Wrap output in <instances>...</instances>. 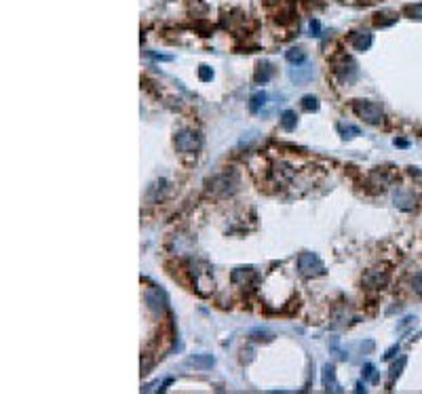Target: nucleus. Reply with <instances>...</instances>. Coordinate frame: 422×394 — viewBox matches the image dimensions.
Segmentation results:
<instances>
[{"label":"nucleus","mask_w":422,"mask_h":394,"mask_svg":"<svg viewBox=\"0 0 422 394\" xmlns=\"http://www.w3.org/2000/svg\"><path fill=\"white\" fill-rule=\"evenodd\" d=\"M332 66H334V72L336 76L340 78L342 82H353L357 80V76H359V68L355 64V59L353 57H348V55H340L338 59H334L332 61Z\"/></svg>","instance_id":"obj_1"},{"label":"nucleus","mask_w":422,"mask_h":394,"mask_svg":"<svg viewBox=\"0 0 422 394\" xmlns=\"http://www.w3.org/2000/svg\"><path fill=\"white\" fill-rule=\"evenodd\" d=\"M355 112L359 118H363L367 124H380L384 120V112H382V108L378 104H374V101H367V99H359L355 101Z\"/></svg>","instance_id":"obj_2"},{"label":"nucleus","mask_w":422,"mask_h":394,"mask_svg":"<svg viewBox=\"0 0 422 394\" xmlns=\"http://www.w3.org/2000/svg\"><path fill=\"white\" fill-rule=\"evenodd\" d=\"M298 270L304 276H321V274H325V266L317 253H308L306 251V253H300L298 257Z\"/></svg>","instance_id":"obj_3"},{"label":"nucleus","mask_w":422,"mask_h":394,"mask_svg":"<svg viewBox=\"0 0 422 394\" xmlns=\"http://www.w3.org/2000/svg\"><path fill=\"white\" fill-rule=\"evenodd\" d=\"M209 194L211 196H217V198H222V196H228L237 190V179L228 173H222V175H215L213 179L209 181Z\"/></svg>","instance_id":"obj_4"},{"label":"nucleus","mask_w":422,"mask_h":394,"mask_svg":"<svg viewBox=\"0 0 422 394\" xmlns=\"http://www.w3.org/2000/svg\"><path fill=\"white\" fill-rule=\"evenodd\" d=\"M199 146H201L199 133H194L190 129H184L175 135V148L179 152H194V150H199Z\"/></svg>","instance_id":"obj_5"},{"label":"nucleus","mask_w":422,"mask_h":394,"mask_svg":"<svg viewBox=\"0 0 422 394\" xmlns=\"http://www.w3.org/2000/svg\"><path fill=\"white\" fill-rule=\"evenodd\" d=\"M146 306L154 314H163V312L167 310V297H165V293L159 291V289H150L146 293Z\"/></svg>","instance_id":"obj_6"},{"label":"nucleus","mask_w":422,"mask_h":394,"mask_svg":"<svg viewBox=\"0 0 422 394\" xmlns=\"http://www.w3.org/2000/svg\"><path fill=\"white\" fill-rule=\"evenodd\" d=\"M289 78L295 82V84H304L315 78V68L312 66H295L289 70Z\"/></svg>","instance_id":"obj_7"},{"label":"nucleus","mask_w":422,"mask_h":394,"mask_svg":"<svg viewBox=\"0 0 422 394\" xmlns=\"http://www.w3.org/2000/svg\"><path fill=\"white\" fill-rule=\"evenodd\" d=\"M348 42L353 44L357 51H367L374 42V36H372V32H367V30H363V32H353L348 38Z\"/></svg>","instance_id":"obj_8"},{"label":"nucleus","mask_w":422,"mask_h":394,"mask_svg":"<svg viewBox=\"0 0 422 394\" xmlns=\"http://www.w3.org/2000/svg\"><path fill=\"white\" fill-rule=\"evenodd\" d=\"M395 204L401 211H412L414 207H416V198H414V194L410 190H403V188H399V190L395 192Z\"/></svg>","instance_id":"obj_9"},{"label":"nucleus","mask_w":422,"mask_h":394,"mask_svg":"<svg viewBox=\"0 0 422 394\" xmlns=\"http://www.w3.org/2000/svg\"><path fill=\"white\" fill-rule=\"evenodd\" d=\"M386 280H388L386 274L380 272V270H370V272L365 274V278H363V282L370 289H382V287L386 285Z\"/></svg>","instance_id":"obj_10"},{"label":"nucleus","mask_w":422,"mask_h":394,"mask_svg":"<svg viewBox=\"0 0 422 394\" xmlns=\"http://www.w3.org/2000/svg\"><path fill=\"white\" fill-rule=\"evenodd\" d=\"M255 278V272L252 268H237V270L232 272V282L234 285H247L249 280Z\"/></svg>","instance_id":"obj_11"},{"label":"nucleus","mask_w":422,"mask_h":394,"mask_svg":"<svg viewBox=\"0 0 422 394\" xmlns=\"http://www.w3.org/2000/svg\"><path fill=\"white\" fill-rule=\"evenodd\" d=\"M285 59L289 61V64L300 66V64H304V59H306V53H304L300 46H292V49L285 51Z\"/></svg>","instance_id":"obj_12"},{"label":"nucleus","mask_w":422,"mask_h":394,"mask_svg":"<svg viewBox=\"0 0 422 394\" xmlns=\"http://www.w3.org/2000/svg\"><path fill=\"white\" fill-rule=\"evenodd\" d=\"M323 388L325 390H336V369L334 365L323 367Z\"/></svg>","instance_id":"obj_13"},{"label":"nucleus","mask_w":422,"mask_h":394,"mask_svg":"<svg viewBox=\"0 0 422 394\" xmlns=\"http://www.w3.org/2000/svg\"><path fill=\"white\" fill-rule=\"evenodd\" d=\"M295 124H298V116H295V112H292V110H285V112L281 114V127H283L285 131H294Z\"/></svg>","instance_id":"obj_14"},{"label":"nucleus","mask_w":422,"mask_h":394,"mask_svg":"<svg viewBox=\"0 0 422 394\" xmlns=\"http://www.w3.org/2000/svg\"><path fill=\"white\" fill-rule=\"evenodd\" d=\"M264 106H266V93H264V91L253 93L252 101H249V110H252V112H260Z\"/></svg>","instance_id":"obj_15"},{"label":"nucleus","mask_w":422,"mask_h":394,"mask_svg":"<svg viewBox=\"0 0 422 394\" xmlns=\"http://www.w3.org/2000/svg\"><path fill=\"white\" fill-rule=\"evenodd\" d=\"M272 76V68L268 61H264V64L257 66V72H255V82H268Z\"/></svg>","instance_id":"obj_16"},{"label":"nucleus","mask_w":422,"mask_h":394,"mask_svg":"<svg viewBox=\"0 0 422 394\" xmlns=\"http://www.w3.org/2000/svg\"><path fill=\"white\" fill-rule=\"evenodd\" d=\"M188 365H192V367H201V369H207V367L213 365V358H211V356H190V358H188Z\"/></svg>","instance_id":"obj_17"},{"label":"nucleus","mask_w":422,"mask_h":394,"mask_svg":"<svg viewBox=\"0 0 422 394\" xmlns=\"http://www.w3.org/2000/svg\"><path fill=\"white\" fill-rule=\"evenodd\" d=\"M302 106H304V110H308V112H317L319 110V99L315 95H304L302 97Z\"/></svg>","instance_id":"obj_18"},{"label":"nucleus","mask_w":422,"mask_h":394,"mask_svg":"<svg viewBox=\"0 0 422 394\" xmlns=\"http://www.w3.org/2000/svg\"><path fill=\"white\" fill-rule=\"evenodd\" d=\"M340 133H342V137H346V139H350V137H355V135H361V131H359L357 127H350V124H340Z\"/></svg>","instance_id":"obj_19"},{"label":"nucleus","mask_w":422,"mask_h":394,"mask_svg":"<svg viewBox=\"0 0 422 394\" xmlns=\"http://www.w3.org/2000/svg\"><path fill=\"white\" fill-rule=\"evenodd\" d=\"M412 289L416 295H422V272H416L412 276Z\"/></svg>","instance_id":"obj_20"},{"label":"nucleus","mask_w":422,"mask_h":394,"mask_svg":"<svg viewBox=\"0 0 422 394\" xmlns=\"http://www.w3.org/2000/svg\"><path fill=\"white\" fill-rule=\"evenodd\" d=\"M403 367H405V358H399V362H397V365H393V369H390V384L395 382V377H399V373H401Z\"/></svg>","instance_id":"obj_21"},{"label":"nucleus","mask_w":422,"mask_h":394,"mask_svg":"<svg viewBox=\"0 0 422 394\" xmlns=\"http://www.w3.org/2000/svg\"><path fill=\"white\" fill-rule=\"evenodd\" d=\"M199 76H201V80H211L213 78V72H211V68L209 66H201V70H199Z\"/></svg>","instance_id":"obj_22"},{"label":"nucleus","mask_w":422,"mask_h":394,"mask_svg":"<svg viewBox=\"0 0 422 394\" xmlns=\"http://www.w3.org/2000/svg\"><path fill=\"white\" fill-rule=\"evenodd\" d=\"M408 13L412 15V17L422 19V4H410V6H408Z\"/></svg>","instance_id":"obj_23"},{"label":"nucleus","mask_w":422,"mask_h":394,"mask_svg":"<svg viewBox=\"0 0 422 394\" xmlns=\"http://www.w3.org/2000/svg\"><path fill=\"white\" fill-rule=\"evenodd\" d=\"M310 36H321V23L317 19L310 21Z\"/></svg>","instance_id":"obj_24"},{"label":"nucleus","mask_w":422,"mask_h":394,"mask_svg":"<svg viewBox=\"0 0 422 394\" xmlns=\"http://www.w3.org/2000/svg\"><path fill=\"white\" fill-rule=\"evenodd\" d=\"M374 371H376V369H374L372 365H365V377H370L372 382H378V375L374 373Z\"/></svg>","instance_id":"obj_25"},{"label":"nucleus","mask_w":422,"mask_h":394,"mask_svg":"<svg viewBox=\"0 0 422 394\" xmlns=\"http://www.w3.org/2000/svg\"><path fill=\"white\" fill-rule=\"evenodd\" d=\"M414 322H416V318H414V316H408V318H403V322H401V325H399V331H403L405 327L414 325Z\"/></svg>","instance_id":"obj_26"},{"label":"nucleus","mask_w":422,"mask_h":394,"mask_svg":"<svg viewBox=\"0 0 422 394\" xmlns=\"http://www.w3.org/2000/svg\"><path fill=\"white\" fill-rule=\"evenodd\" d=\"M397 352H399V344H397V346H393V348H388V352L384 354V358H386V360H388V358H393Z\"/></svg>","instance_id":"obj_27"},{"label":"nucleus","mask_w":422,"mask_h":394,"mask_svg":"<svg viewBox=\"0 0 422 394\" xmlns=\"http://www.w3.org/2000/svg\"><path fill=\"white\" fill-rule=\"evenodd\" d=\"M395 146H401V148H405V146H408V141H405V139H395Z\"/></svg>","instance_id":"obj_28"}]
</instances>
